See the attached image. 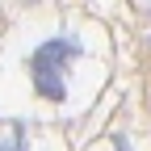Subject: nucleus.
<instances>
[{"label":"nucleus","mask_w":151,"mask_h":151,"mask_svg":"<svg viewBox=\"0 0 151 151\" xmlns=\"http://www.w3.org/2000/svg\"><path fill=\"white\" fill-rule=\"evenodd\" d=\"M80 55H84L80 38H67V34L42 42L38 50H29L25 67H29V80H34V88H38V97L63 101V97H67V67L80 59Z\"/></svg>","instance_id":"obj_1"},{"label":"nucleus","mask_w":151,"mask_h":151,"mask_svg":"<svg viewBox=\"0 0 151 151\" xmlns=\"http://www.w3.org/2000/svg\"><path fill=\"white\" fill-rule=\"evenodd\" d=\"M0 151H25V143H21V134H13V139H4V143H0Z\"/></svg>","instance_id":"obj_2"}]
</instances>
